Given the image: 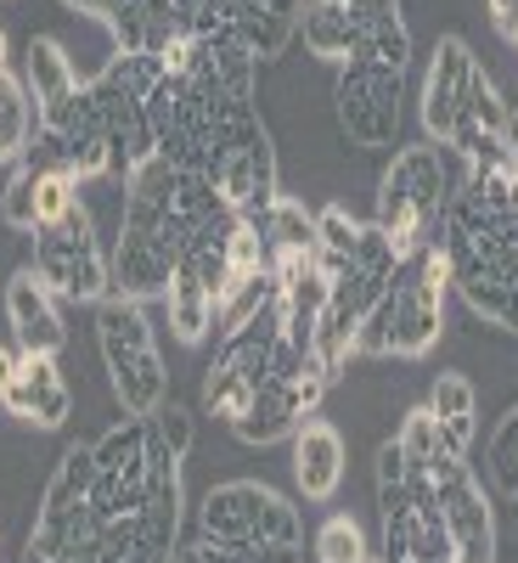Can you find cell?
<instances>
[{
	"instance_id": "cell-21",
	"label": "cell",
	"mask_w": 518,
	"mask_h": 563,
	"mask_svg": "<svg viewBox=\"0 0 518 563\" xmlns=\"http://www.w3.org/2000/svg\"><path fill=\"white\" fill-rule=\"evenodd\" d=\"M23 85H29V102H34V124H40V135H52L57 124H63V113H68V102L79 97V74H74V63H68V52H63V40H52V34H34L29 40V52H23Z\"/></svg>"
},
{
	"instance_id": "cell-28",
	"label": "cell",
	"mask_w": 518,
	"mask_h": 563,
	"mask_svg": "<svg viewBox=\"0 0 518 563\" xmlns=\"http://www.w3.org/2000/svg\"><path fill=\"white\" fill-rule=\"evenodd\" d=\"M485 467H491V479L507 501H518V406L491 429V445H485Z\"/></svg>"
},
{
	"instance_id": "cell-37",
	"label": "cell",
	"mask_w": 518,
	"mask_h": 563,
	"mask_svg": "<svg viewBox=\"0 0 518 563\" xmlns=\"http://www.w3.org/2000/svg\"><path fill=\"white\" fill-rule=\"evenodd\" d=\"M18 563H52V558H45V552H34V547H23V558Z\"/></svg>"
},
{
	"instance_id": "cell-3",
	"label": "cell",
	"mask_w": 518,
	"mask_h": 563,
	"mask_svg": "<svg viewBox=\"0 0 518 563\" xmlns=\"http://www.w3.org/2000/svg\"><path fill=\"white\" fill-rule=\"evenodd\" d=\"M462 175L451 147H434V141H422V147H395L384 180H378V225L384 238L395 243L400 260H411L417 249H429L440 238V225L462 192Z\"/></svg>"
},
{
	"instance_id": "cell-16",
	"label": "cell",
	"mask_w": 518,
	"mask_h": 563,
	"mask_svg": "<svg viewBox=\"0 0 518 563\" xmlns=\"http://www.w3.org/2000/svg\"><path fill=\"white\" fill-rule=\"evenodd\" d=\"M0 406L34 422V429H63L74 411V389L57 355H29L18 344H0Z\"/></svg>"
},
{
	"instance_id": "cell-10",
	"label": "cell",
	"mask_w": 518,
	"mask_h": 563,
	"mask_svg": "<svg viewBox=\"0 0 518 563\" xmlns=\"http://www.w3.org/2000/svg\"><path fill=\"white\" fill-rule=\"evenodd\" d=\"M429 485L440 501V525L451 541V563H496V519H491V501L485 485L474 479L462 451L440 445L429 456Z\"/></svg>"
},
{
	"instance_id": "cell-33",
	"label": "cell",
	"mask_w": 518,
	"mask_h": 563,
	"mask_svg": "<svg viewBox=\"0 0 518 563\" xmlns=\"http://www.w3.org/2000/svg\"><path fill=\"white\" fill-rule=\"evenodd\" d=\"M327 7L355 12V18H395V12H400V0H327Z\"/></svg>"
},
{
	"instance_id": "cell-12",
	"label": "cell",
	"mask_w": 518,
	"mask_h": 563,
	"mask_svg": "<svg viewBox=\"0 0 518 563\" xmlns=\"http://www.w3.org/2000/svg\"><path fill=\"white\" fill-rule=\"evenodd\" d=\"M97 451V519L119 525V519H141V501H147V467H153V422L147 417H124L90 445Z\"/></svg>"
},
{
	"instance_id": "cell-4",
	"label": "cell",
	"mask_w": 518,
	"mask_h": 563,
	"mask_svg": "<svg viewBox=\"0 0 518 563\" xmlns=\"http://www.w3.org/2000/svg\"><path fill=\"white\" fill-rule=\"evenodd\" d=\"M97 451L90 445H68L57 474L45 479L40 512H34V530L29 547L45 552L52 563H97V541H102V519H97Z\"/></svg>"
},
{
	"instance_id": "cell-14",
	"label": "cell",
	"mask_w": 518,
	"mask_h": 563,
	"mask_svg": "<svg viewBox=\"0 0 518 563\" xmlns=\"http://www.w3.org/2000/svg\"><path fill=\"white\" fill-rule=\"evenodd\" d=\"M102 23L113 29L119 52L158 57L164 68H180L198 40V0H108Z\"/></svg>"
},
{
	"instance_id": "cell-6",
	"label": "cell",
	"mask_w": 518,
	"mask_h": 563,
	"mask_svg": "<svg viewBox=\"0 0 518 563\" xmlns=\"http://www.w3.org/2000/svg\"><path fill=\"white\" fill-rule=\"evenodd\" d=\"M288 366H299V361L282 350V327H276V305H271L254 321L231 327L220 355L209 361V372H203V417L238 422L254 406V395Z\"/></svg>"
},
{
	"instance_id": "cell-19",
	"label": "cell",
	"mask_w": 518,
	"mask_h": 563,
	"mask_svg": "<svg viewBox=\"0 0 518 563\" xmlns=\"http://www.w3.org/2000/svg\"><path fill=\"white\" fill-rule=\"evenodd\" d=\"M474 79H480V57L467 52L462 34H445L429 57V74H422V130H429L434 147H451Z\"/></svg>"
},
{
	"instance_id": "cell-23",
	"label": "cell",
	"mask_w": 518,
	"mask_h": 563,
	"mask_svg": "<svg viewBox=\"0 0 518 563\" xmlns=\"http://www.w3.org/2000/svg\"><path fill=\"white\" fill-rule=\"evenodd\" d=\"M294 479L305 501H333L344 479V434L321 417H305L294 429Z\"/></svg>"
},
{
	"instance_id": "cell-35",
	"label": "cell",
	"mask_w": 518,
	"mask_h": 563,
	"mask_svg": "<svg viewBox=\"0 0 518 563\" xmlns=\"http://www.w3.org/2000/svg\"><path fill=\"white\" fill-rule=\"evenodd\" d=\"M57 7H68V12H79V18H97V23H102L108 0H57Z\"/></svg>"
},
{
	"instance_id": "cell-5",
	"label": "cell",
	"mask_w": 518,
	"mask_h": 563,
	"mask_svg": "<svg viewBox=\"0 0 518 563\" xmlns=\"http://www.w3.org/2000/svg\"><path fill=\"white\" fill-rule=\"evenodd\" d=\"M97 344H102V361H108V378H113L124 417H153L169 395V372H164V355L153 339L147 305L119 299V294L102 299L97 305Z\"/></svg>"
},
{
	"instance_id": "cell-11",
	"label": "cell",
	"mask_w": 518,
	"mask_h": 563,
	"mask_svg": "<svg viewBox=\"0 0 518 563\" xmlns=\"http://www.w3.org/2000/svg\"><path fill=\"white\" fill-rule=\"evenodd\" d=\"M339 124L350 135V147L361 153H389L400 147V102H406V74L378 68V63H344L339 85Z\"/></svg>"
},
{
	"instance_id": "cell-29",
	"label": "cell",
	"mask_w": 518,
	"mask_h": 563,
	"mask_svg": "<svg viewBox=\"0 0 518 563\" xmlns=\"http://www.w3.org/2000/svg\"><path fill=\"white\" fill-rule=\"evenodd\" d=\"M34 180H40V164H12V180H7V192H0V220H7L12 231H40V214H34Z\"/></svg>"
},
{
	"instance_id": "cell-27",
	"label": "cell",
	"mask_w": 518,
	"mask_h": 563,
	"mask_svg": "<svg viewBox=\"0 0 518 563\" xmlns=\"http://www.w3.org/2000/svg\"><path fill=\"white\" fill-rule=\"evenodd\" d=\"M34 102H29V85L18 68H0V164H23L29 153V135H34Z\"/></svg>"
},
{
	"instance_id": "cell-22",
	"label": "cell",
	"mask_w": 518,
	"mask_h": 563,
	"mask_svg": "<svg viewBox=\"0 0 518 563\" xmlns=\"http://www.w3.org/2000/svg\"><path fill=\"white\" fill-rule=\"evenodd\" d=\"M254 225H260V238H265V265H271V276L282 282V276H294V271H305V265H316V249H321V238H316V214L305 209V203H294V198H271L260 214H249Z\"/></svg>"
},
{
	"instance_id": "cell-7",
	"label": "cell",
	"mask_w": 518,
	"mask_h": 563,
	"mask_svg": "<svg viewBox=\"0 0 518 563\" xmlns=\"http://www.w3.org/2000/svg\"><path fill=\"white\" fill-rule=\"evenodd\" d=\"M198 536L209 541H225V547H243V552H299L305 541V525H299V507L260 485V479H231V485H214L198 507Z\"/></svg>"
},
{
	"instance_id": "cell-24",
	"label": "cell",
	"mask_w": 518,
	"mask_h": 563,
	"mask_svg": "<svg viewBox=\"0 0 518 563\" xmlns=\"http://www.w3.org/2000/svg\"><path fill=\"white\" fill-rule=\"evenodd\" d=\"M141 525H147V552L164 558L175 552L180 536V456H169L153 440V467H147V501H141Z\"/></svg>"
},
{
	"instance_id": "cell-26",
	"label": "cell",
	"mask_w": 518,
	"mask_h": 563,
	"mask_svg": "<svg viewBox=\"0 0 518 563\" xmlns=\"http://www.w3.org/2000/svg\"><path fill=\"white\" fill-rule=\"evenodd\" d=\"M164 305H169V327H175L180 344H203L209 339V327H214V294L198 282L192 265H175Z\"/></svg>"
},
{
	"instance_id": "cell-20",
	"label": "cell",
	"mask_w": 518,
	"mask_h": 563,
	"mask_svg": "<svg viewBox=\"0 0 518 563\" xmlns=\"http://www.w3.org/2000/svg\"><path fill=\"white\" fill-rule=\"evenodd\" d=\"M7 321H12V344L29 350V355H63V344H68L57 294L40 282L34 265H23V271L7 282Z\"/></svg>"
},
{
	"instance_id": "cell-25",
	"label": "cell",
	"mask_w": 518,
	"mask_h": 563,
	"mask_svg": "<svg viewBox=\"0 0 518 563\" xmlns=\"http://www.w3.org/2000/svg\"><path fill=\"white\" fill-rule=\"evenodd\" d=\"M429 411H434L440 440L467 456V445H474V429H480V395H474V384H467L462 372H440L434 395H429Z\"/></svg>"
},
{
	"instance_id": "cell-9",
	"label": "cell",
	"mask_w": 518,
	"mask_h": 563,
	"mask_svg": "<svg viewBox=\"0 0 518 563\" xmlns=\"http://www.w3.org/2000/svg\"><path fill=\"white\" fill-rule=\"evenodd\" d=\"M203 175L214 180V192L238 214H260L276 198V147H271V130H265L260 108L220 124Z\"/></svg>"
},
{
	"instance_id": "cell-15",
	"label": "cell",
	"mask_w": 518,
	"mask_h": 563,
	"mask_svg": "<svg viewBox=\"0 0 518 563\" xmlns=\"http://www.w3.org/2000/svg\"><path fill=\"white\" fill-rule=\"evenodd\" d=\"M327 389H333V378L321 372L316 355H305L299 366L276 372V378L254 395V406L231 422V434H238L243 445H276V440H288L305 417H316V406H321Z\"/></svg>"
},
{
	"instance_id": "cell-17",
	"label": "cell",
	"mask_w": 518,
	"mask_h": 563,
	"mask_svg": "<svg viewBox=\"0 0 518 563\" xmlns=\"http://www.w3.org/2000/svg\"><path fill=\"white\" fill-rule=\"evenodd\" d=\"M305 0H198V29H220L254 63H276L294 45Z\"/></svg>"
},
{
	"instance_id": "cell-36",
	"label": "cell",
	"mask_w": 518,
	"mask_h": 563,
	"mask_svg": "<svg viewBox=\"0 0 518 563\" xmlns=\"http://www.w3.org/2000/svg\"><path fill=\"white\" fill-rule=\"evenodd\" d=\"M0 68H12V40H7V29H0Z\"/></svg>"
},
{
	"instance_id": "cell-32",
	"label": "cell",
	"mask_w": 518,
	"mask_h": 563,
	"mask_svg": "<svg viewBox=\"0 0 518 563\" xmlns=\"http://www.w3.org/2000/svg\"><path fill=\"white\" fill-rule=\"evenodd\" d=\"M147 422H153V440H158L169 456H186V451H192V434H198V429H192V411H186V406L164 400Z\"/></svg>"
},
{
	"instance_id": "cell-13",
	"label": "cell",
	"mask_w": 518,
	"mask_h": 563,
	"mask_svg": "<svg viewBox=\"0 0 518 563\" xmlns=\"http://www.w3.org/2000/svg\"><path fill=\"white\" fill-rule=\"evenodd\" d=\"M147 130H153V147L158 158H169L175 169H209V153H214V119L203 108V97L192 90V79L164 68V79L147 90Z\"/></svg>"
},
{
	"instance_id": "cell-2",
	"label": "cell",
	"mask_w": 518,
	"mask_h": 563,
	"mask_svg": "<svg viewBox=\"0 0 518 563\" xmlns=\"http://www.w3.org/2000/svg\"><path fill=\"white\" fill-rule=\"evenodd\" d=\"M445 294H451V249L445 243L417 249L411 260H400L378 310L366 316L361 350L366 355H395V361L429 355L445 333Z\"/></svg>"
},
{
	"instance_id": "cell-1",
	"label": "cell",
	"mask_w": 518,
	"mask_h": 563,
	"mask_svg": "<svg viewBox=\"0 0 518 563\" xmlns=\"http://www.w3.org/2000/svg\"><path fill=\"white\" fill-rule=\"evenodd\" d=\"M175 180L180 169L169 158H147L124 175V209H119V243L108 254V276L119 299H164L169 276L186 260V238L175 220Z\"/></svg>"
},
{
	"instance_id": "cell-8",
	"label": "cell",
	"mask_w": 518,
	"mask_h": 563,
	"mask_svg": "<svg viewBox=\"0 0 518 563\" xmlns=\"http://www.w3.org/2000/svg\"><path fill=\"white\" fill-rule=\"evenodd\" d=\"M34 271L57 299H79V305H102L113 299V276H108V254L97 243L90 209L74 203L63 220L34 231Z\"/></svg>"
},
{
	"instance_id": "cell-30",
	"label": "cell",
	"mask_w": 518,
	"mask_h": 563,
	"mask_svg": "<svg viewBox=\"0 0 518 563\" xmlns=\"http://www.w3.org/2000/svg\"><path fill=\"white\" fill-rule=\"evenodd\" d=\"M366 536L350 512H333L321 530H316V563H366Z\"/></svg>"
},
{
	"instance_id": "cell-34",
	"label": "cell",
	"mask_w": 518,
	"mask_h": 563,
	"mask_svg": "<svg viewBox=\"0 0 518 563\" xmlns=\"http://www.w3.org/2000/svg\"><path fill=\"white\" fill-rule=\"evenodd\" d=\"M502 147H507V169L518 180V108H507V135H502Z\"/></svg>"
},
{
	"instance_id": "cell-31",
	"label": "cell",
	"mask_w": 518,
	"mask_h": 563,
	"mask_svg": "<svg viewBox=\"0 0 518 563\" xmlns=\"http://www.w3.org/2000/svg\"><path fill=\"white\" fill-rule=\"evenodd\" d=\"M74 203H79V180H74V169H68V164H45L40 180H34V214H40V225L63 220Z\"/></svg>"
},
{
	"instance_id": "cell-18",
	"label": "cell",
	"mask_w": 518,
	"mask_h": 563,
	"mask_svg": "<svg viewBox=\"0 0 518 563\" xmlns=\"http://www.w3.org/2000/svg\"><path fill=\"white\" fill-rule=\"evenodd\" d=\"M57 147V164L74 169V180H97L113 175V119H108V97L97 90V79L79 85V97L68 102L63 124L45 135Z\"/></svg>"
}]
</instances>
